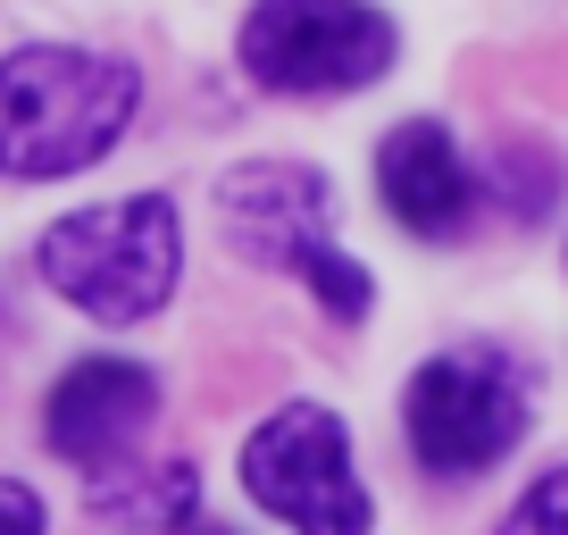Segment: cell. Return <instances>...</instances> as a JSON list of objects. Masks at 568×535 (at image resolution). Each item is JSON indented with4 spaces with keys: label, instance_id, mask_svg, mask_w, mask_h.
Listing matches in <instances>:
<instances>
[{
    "label": "cell",
    "instance_id": "4",
    "mask_svg": "<svg viewBox=\"0 0 568 535\" xmlns=\"http://www.w3.org/2000/svg\"><path fill=\"white\" fill-rule=\"evenodd\" d=\"M527 435V376L494 343L435 352L409 376V452L426 477H485Z\"/></svg>",
    "mask_w": 568,
    "mask_h": 535
},
{
    "label": "cell",
    "instance_id": "6",
    "mask_svg": "<svg viewBox=\"0 0 568 535\" xmlns=\"http://www.w3.org/2000/svg\"><path fill=\"white\" fill-rule=\"evenodd\" d=\"M160 418V376L142 369V360H75L68 376L51 385V402H42V435H51L59 461L75 468H118L134 461L142 427Z\"/></svg>",
    "mask_w": 568,
    "mask_h": 535
},
{
    "label": "cell",
    "instance_id": "12",
    "mask_svg": "<svg viewBox=\"0 0 568 535\" xmlns=\"http://www.w3.org/2000/svg\"><path fill=\"white\" fill-rule=\"evenodd\" d=\"M184 535H234V527H217V518H193V527H184Z\"/></svg>",
    "mask_w": 568,
    "mask_h": 535
},
{
    "label": "cell",
    "instance_id": "10",
    "mask_svg": "<svg viewBox=\"0 0 568 535\" xmlns=\"http://www.w3.org/2000/svg\"><path fill=\"white\" fill-rule=\"evenodd\" d=\"M501 535H568V468L535 477L527 494H518V511L501 518Z\"/></svg>",
    "mask_w": 568,
    "mask_h": 535
},
{
    "label": "cell",
    "instance_id": "3",
    "mask_svg": "<svg viewBox=\"0 0 568 535\" xmlns=\"http://www.w3.org/2000/svg\"><path fill=\"white\" fill-rule=\"evenodd\" d=\"M243 494L293 535H368V485L352 468V435L318 402H284L251 427L243 444Z\"/></svg>",
    "mask_w": 568,
    "mask_h": 535
},
{
    "label": "cell",
    "instance_id": "11",
    "mask_svg": "<svg viewBox=\"0 0 568 535\" xmlns=\"http://www.w3.org/2000/svg\"><path fill=\"white\" fill-rule=\"evenodd\" d=\"M0 535H42V494L18 477H0Z\"/></svg>",
    "mask_w": 568,
    "mask_h": 535
},
{
    "label": "cell",
    "instance_id": "1",
    "mask_svg": "<svg viewBox=\"0 0 568 535\" xmlns=\"http://www.w3.org/2000/svg\"><path fill=\"white\" fill-rule=\"evenodd\" d=\"M142 75L109 51L75 42H34L0 59V176L42 184L109 160L118 134L134 125Z\"/></svg>",
    "mask_w": 568,
    "mask_h": 535
},
{
    "label": "cell",
    "instance_id": "9",
    "mask_svg": "<svg viewBox=\"0 0 568 535\" xmlns=\"http://www.w3.org/2000/svg\"><path fill=\"white\" fill-rule=\"evenodd\" d=\"M193 494H201L193 461H151V468L118 461V468L92 477V518H101V527H125V535L184 527V518H193Z\"/></svg>",
    "mask_w": 568,
    "mask_h": 535
},
{
    "label": "cell",
    "instance_id": "5",
    "mask_svg": "<svg viewBox=\"0 0 568 535\" xmlns=\"http://www.w3.org/2000/svg\"><path fill=\"white\" fill-rule=\"evenodd\" d=\"M393 42L368 0H260L243 18V75L267 92H352L393 68Z\"/></svg>",
    "mask_w": 568,
    "mask_h": 535
},
{
    "label": "cell",
    "instance_id": "2",
    "mask_svg": "<svg viewBox=\"0 0 568 535\" xmlns=\"http://www.w3.org/2000/svg\"><path fill=\"white\" fill-rule=\"evenodd\" d=\"M34 268L59 302H75L101 326H142L160 319L184 268V226L168 193H134V201H101V210L59 218L34 243Z\"/></svg>",
    "mask_w": 568,
    "mask_h": 535
},
{
    "label": "cell",
    "instance_id": "7",
    "mask_svg": "<svg viewBox=\"0 0 568 535\" xmlns=\"http://www.w3.org/2000/svg\"><path fill=\"white\" fill-rule=\"evenodd\" d=\"M326 218H335V193H326L318 168L260 160V168H234L217 184V226L260 268H302V251L326 243Z\"/></svg>",
    "mask_w": 568,
    "mask_h": 535
},
{
    "label": "cell",
    "instance_id": "8",
    "mask_svg": "<svg viewBox=\"0 0 568 535\" xmlns=\"http://www.w3.org/2000/svg\"><path fill=\"white\" fill-rule=\"evenodd\" d=\"M376 193H385V210L402 218L418 243H444V234H460L468 210H477L468 160L452 151V134H444L435 118H409L402 134H385V151H376Z\"/></svg>",
    "mask_w": 568,
    "mask_h": 535
}]
</instances>
